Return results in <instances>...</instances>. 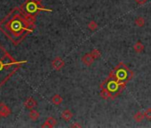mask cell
<instances>
[{"label": "cell", "mask_w": 151, "mask_h": 128, "mask_svg": "<svg viewBox=\"0 0 151 128\" xmlns=\"http://www.w3.org/2000/svg\"><path fill=\"white\" fill-rule=\"evenodd\" d=\"M34 29L35 25H30L26 22L25 14L18 7L14 8L0 22V29L14 45H18L28 34L32 33Z\"/></svg>", "instance_id": "obj_1"}, {"label": "cell", "mask_w": 151, "mask_h": 128, "mask_svg": "<svg viewBox=\"0 0 151 128\" xmlns=\"http://www.w3.org/2000/svg\"><path fill=\"white\" fill-rule=\"evenodd\" d=\"M26 62V60H15L6 49L0 45V87L15 73V71L22 66V64Z\"/></svg>", "instance_id": "obj_2"}, {"label": "cell", "mask_w": 151, "mask_h": 128, "mask_svg": "<svg viewBox=\"0 0 151 128\" xmlns=\"http://www.w3.org/2000/svg\"><path fill=\"white\" fill-rule=\"evenodd\" d=\"M125 82H119L111 77H108L100 85V96L104 100H115L126 87Z\"/></svg>", "instance_id": "obj_3"}, {"label": "cell", "mask_w": 151, "mask_h": 128, "mask_svg": "<svg viewBox=\"0 0 151 128\" xmlns=\"http://www.w3.org/2000/svg\"><path fill=\"white\" fill-rule=\"evenodd\" d=\"M109 77L115 78L119 82H129L132 79L134 73L132 70H130L124 62H119L117 65L109 72Z\"/></svg>", "instance_id": "obj_4"}, {"label": "cell", "mask_w": 151, "mask_h": 128, "mask_svg": "<svg viewBox=\"0 0 151 128\" xmlns=\"http://www.w3.org/2000/svg\"><path fill=\"white\" fill-rule=\"evenodd\" d=\"M20 8L25 15L27 14L37 15L41 11L52 12V9H47L42 6V0H27L24 4L22 5Z\"/></svg>", "instance_id": "obj_5"}, {"label": "cell", "mask_w": 151, "mask_h": 128, "mask_svg": "<svg viewBox=\"0 0 151 128\" xmlns=\"http://www.w3.org/2000/svg\"><path fill=\"white\" fill-rule=\"evenodd\" d=\"M65 66V61L61 59V57H55L52 61V67L53 68V70L60 71L63 67Z\"/></svg>", "instance_id": "obj_6"}, {"label": "cell", "mask_w": 151, "mask_h": 128, "mask_svg": "<svg viewBox=\"0 0 151 128\" xmlns=\"http://www.w3.org/2000/svg\"><path fill=\"white\" fill-rule=\"evenodd\" d=\"M94 58L93 57V55L91 54V52H88V53H86L82 58H81V60H82V62L85 64L86 66H87V67H90L92 64L93 63V61H94Z\"/></svg>", "instance_id": "obj_7"}, {"label": "cell", "mask_w": 151, "mask_h": 128, "mask_svg": "<svg viewBox=\"0 0 151 128\" xmlns=\"http://www.w3.org/2000/svg\"><path fill=\"white\" fill-rule=\"evenodd\" d=\"M56 124H57V120L55 118H53L52 116H49L45 120V124H43L41 125V127H43V128H45V127H47V128H52V127H54L56 125Z\"/></svg>", "instance_id": "obj_8"}, {"label": "cell", "mask_w": 151, "mask_h": 128, "mask_svg": "<svg viewBox=\"0 0 151 128\" xmlns=\"http://www.w3.org/2000/svg\"><path fill=\"white\" fill-rule=\"evenodd\" d=\"M11 114L10 109L3 102L0 103V116H8Z\"/></svg>", "instance_id": "obj_9"}, {"label": "cell", "mask_w": 151, "mask_h": 128, "mask_svg": "<svg viewBox=\"0 0 151 128\" xmlns=\"http://www.w3.org/2000/svg\"><path fill=\"white\" fill-rule=\"evenodd\" d=\"M37 101H36V100L34 99V98H32V97H29V98H28L26 101H25V102H24V106L27 108V109H33L34 108H36L37 107Z\"/></svg>", "instance_id": "obj_10"}, {"label": "cell", "mask_w": 151, "mask_h": 128, "mask_svg": "<svg viewBox=\"0 0 151 128\" xmlns=\"http://www.w3.org/2000/svg\"><path fill=\"white\" fill-rule=\"evenodd\" d=\"M73 117V113L69 110V109H65V110H63L62 111V113H61V118L63 119V120H65V121H67V122H68V121H70V119Z\"/></svg>", "instance_id": "obj_11"}, {"label": "cell", "mask_w": 151, "mask_h": 128, "mask_svg": "<svg viewBox=\"0 0 151 128\" xmlns=\"http://www.w3.org/2000/svg\"><path fill=\"white\" fill-rule=\"evenodd\" d=\"M144 48H145V46H144V45H143L140 41H137V42L134 44V45H133V50H134V52H137V53L142 52L144 51Z\"/></svg>", "instance_id": "obj_12"}, {"label": "cell", "mask_w": 151, "mask_h": 128, "mask_svg": "<svg viewBox=\"0 0 151 128\" xmlns=\"http://www.w3.org/2000/svg\"><path fill=\"white\" fill-rule=\"evenodd\" d=\"M51 101H52V104H54V105H56V106H59V105H60V104L62 103L63 99H62V97H61L60 94H54V95L52 97Z\"/></svg>", "instance_id": "obj_13"}, {"label": "cell", "mask_w": 151, "mask_h": 128, "mask_svg": "<svg viewBox=\"0 0 151 128\" xmlns=\"http://www.w3.org/2000/svg\"><path fill=\"white\" fill-rule=\"evenodd\" d=\"M144 118H145V115H144V113L141 112V111L136 112V113L134 114V116H133V119H134L136 122H139V123L141 122Z\"/></svg>", "instance_id": "obj_14"}, {"label": "cell", "mask_w": 151, "mask_h": 128, "mask_svg": "<svg viewBox=\"0 0 151 128\" xmlns=\"http://www.w3.org/2000/svg\"><path fill=\"white\" fill-rule=\"evenodd\" d=\"M29 118L30 119H32L33 121H36V120H37L39 118V116L40 115H39V113L37 110H35L33 109H30V112H29Z\"/></svg>", "instance_id": "obj_15"}, {"label": "cell", "mask_w": 151, "mask_h": 128, "mask_svg": "<svg viewBox=\"0 0 151 128\" xmlns=\"http://www.w3.org/2000/svg\"><path fill=\"white\" fill-rule=\"evenodd\" d=\"M134 23H135L136 26L141 28V27H143V26L145 25V19H144L143 17H141V16H139L138 18L135 19Z\"/></svg>", "instance_id": "obj_16"}, {"label": "cell", "mask_w": 151, "mask_h": 128, "mask_svg": "<svg viewBox=\"0 0 151 128\" xmlns=\"http://www.w3.org/2000/svg\"><path fill=\"white\" fill-rule=\"evenodd\" d=\"M90 52H91V54L93 55V57L95 60L100 59V58H101V51H100V50H98V49H96V48L93 49Z\"/></svg>", "instance_id": "obj_17"}, {"label": "cell", "mask_w": 151, "mask_h": 128, "mask_svg": "<svg viewBox=\"0 0 151 128\" xmlns=\"http://www.w3.org/2000/svg\"><path fill=\"white\" fill-rule=\"evenodd\" d=\"M87 27L88 29L91 30V31H94L98 29V24L95 21H91L88 24H87Z\"/></svg>", "instance_id": "obj_18"}, {"label": "cell", "mask_w": 151, "mask_h": 128, "mask_svg": "<svg viewBox=\"0 0 151 128\" xmlns=\"http://www.w3.org/2000/svg\"><path fill=\"white\" fill-rule=\"evenodd\" d=\"M144 115H145V117H146L147 120H151V108H149V109H147V110H145Z\"/></svg>", "instance_id": "obj_19"}, {"label": "cell", "mask_w": 151, "mask_h": 128, "mask_svg": "<svg viewBox=\"0 0 151 128\" xmlns=\"http://www.w3.org/2000/svg\"><path fill=\"white\" fill-rule=\"evenodd\" d=\"M134 1L138 4V5H139V6H143V5H145L148 0H134Z\"/></svg>", "instance_id": "obj_20"}, {"label": "cell", "mask_w": 151, "mask_h": 128, "mask_svg": "<svg viewBox=\"0 0 151 128\" xmlns=\"http://www.w3.org/2000/svg\"><path fill=\"white\" fill-rule=\"evenodd\" d=\"M70 127H73V128H74V127H78V128H79V127H82V125H81L80 124H78V123H75V124H71V125H70Z\"/></svg>", "instance_id": "obj_21"}]
</instances>
